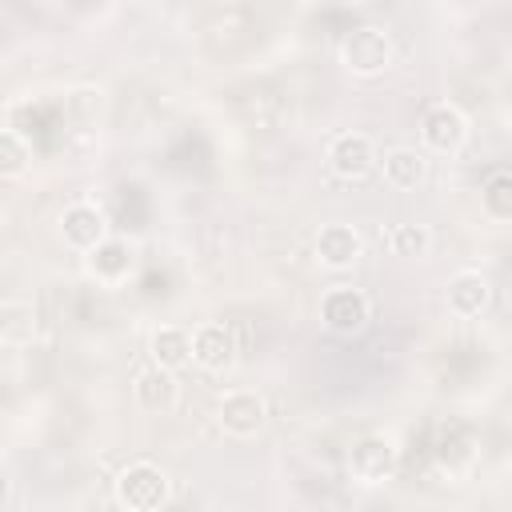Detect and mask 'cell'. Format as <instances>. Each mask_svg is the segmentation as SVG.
Returning <instances> with one entry per match:
<instances>
[{
	"mask_svg": "<svg viewBox=\"0 0 512 512\" xmlns=\"http://www.w3.org/2000/svg\"><path fill=\"white\" fill-rule=\"evenodd\" d=\"M168 492H172L168 472L152 460H132L112 480V496L124 512H160L168 504Z\"/></svg>",
	"mask_w": 512,
	"mask_h": 512,
	"instance_id": "cell-1",
	"label": "cell"
},
{
	"mask_svg": "<svg viewBox=\"0 0 512 512\" xmlns=\"http://www.w3.org/2000/svg\"><path fill=\"white\" fill-rule=\"evenodd\" d=\"M392 36L380 28V24H356L344 40H340V64L360 76V80H372V76H384L392 68Z\"/></svg>",
	"mask_w": 512,
	"mask_h": 512,
	"instance_id": "cell-2",
	"label": "cell"
},
{
	"mask_svg": "<svg viewBox=\"0 0 512 512\" xmlns=\"http://www.w3.org/2000/svg\"><path fill=\"white\" fill-rule=\"evenodd\" d=\"M216 424L232 440H248L268 424V404L256 388H232L216 404Z\"/></svg>",
	"mask_w": 512,
	"mask_h": 512,
	"instance_id": "cell-3",
	"label": "cell"
},
{
	"mask_svg": "<svg viewBox=\"0 0 512 512\" xmlns=\"http://www.w3.org/2000/svg\"><path fill=\"white\" fill-rule=\"evenodd\" d=\"M372 320V304L360 288L352 284H340V288H328L324 300H320V324L332 332V336H356L364 332Z\"/></svg>",
	"mask_w": 512,
	"mask_h": 512,
	"instance_id": "cell-4",
	"label": "cell"
},
{
	"mask_svg": "<svg viewBox=\"0 0 512 512\" xmlns=\"http://www.w3.org/2000/svg\"><path fill=\"white\" fill-rule=\"evenodd\" d=\"M60 240L72 252H80V256L96 252L108 240V216H104V208L92 204V200H72L60 212Z\"/></svg>",
	"mask_w": 512,
	"mask_h": 512,
	"instance_id": "cell-5",
	"label": "cell"
},
{
	"mask_svg": "<svg viewBox=\"0 0 512 512\" xmlns=\"http://www.w3.org/2000/svg\"><path fill=\"white\" fill-rule=\"evenodd\" d=\"M348 472H352L356 484H368V488L392 480V472H396V444L388 436H380V432L360 436L352 444V452H348Z\"/></svg>",
	"mask_w": 512,
	"mask_h": 512,
	"instance_id": "cell-6",
	"label": "cell"
},
{
	"mask_svg": "<svg viewBox=\"0 0 512 512\" xmlns=\"http://www.w3.org/2000/svg\"><path fill=\"white\" fill-rule=\"evenodd\" d=\"M420 140H424L428 152L452 156V152L468 140V116H464L456 104L440 100V104H432V108L420 116Z\"/></svg>",
	"mask_w": 512,
	"mask_h": 512,
	"instance_id": "cell-7",
	"label": "cell"
},
{
	"mask_svg": "<svg viewBox=\"0 0 512 512\" xmlns=\"http://www.w3.org/2000/svg\"><path fill=\"white\" fill-rule=\"evenodd\" d=\"M376 164H380V152H376L372 136H364V132H340V136H332V144H328V168L340 180H364Z\"/></svg>",
	"mask_w": 512,
	"mask_h": 512,
	"instance_id": "cell-8",
	"label": "cell"
},
{
	"mask_svg": "<svg viewBox=\"0 0 512 512\" xmlns=\"http://www.w3.org/2000/svg\"><path fill=\"white\" fill-rule=\"evenodd\" d=\"M364 256V236L344 224V220H332L316 232V260L328 268V272H348L356 260Z\"/></svg>",
	"mask_w": 512,
	"mask_h": 512,
	"instance_id": "cell-9",
	"label": "cell"
},
{
	"mask_svg": "<svg viewBox=\"0 0 512 512\" xmlns=\"http://www.w3.org/2000/svg\"><path fill=\"white\" fill-rule=\"evenodd\" d=\"M232 360H236V340H232L228 324L208 320V324L192 328V364H200L204 372H224V368H232Z\"/></svg>",
	"mask_w": 512,
	"mask_h": 512,
	"instance_id": "cell-10",
	"label": "cell"
},
{
	"mask_svg": "<svg viewBox=\"0 0 512 512\" xmlns=\"http://www.w3.org/2000/svg\"><path fill=\"white\" fill-rule=\"evenodd\" d=\"M84 264H88V276H92L96 284L116 288V284H124V280L132 276V268H136V252H132V244H128V240L108 236L96 252H88V256H84Z\"/></svg>",
	"mask_w": 512,
	"mask_h": 512,
	"instance_id": "cell-11",
	"label": "cell"
},
{
	"mask_svg": "<svg viewBox=\"0 0 512 512\" xmlns=\"http://www.w3.org/2000/svg\"><path fill=\"white\" fill-rule=\"evenodd\" d=\"M488 300H492V284H488V276H480V272H456L448 284H444V304H448V312L452 316H460V320H476L484 308H488Z\"/></svg>",
	"mask_w": 512,
	"mask_h": 512,
	"instance_id": "cell-12",
	"label": "cell"
},
{
	"mask_svg": "<svg viewBox=\"0 0 512 512\" xmlns=\"http://www.w3.org/2000/svg\"><path fill=\"white\" fill-rule=\"evenodd\" d=\"M176 396H180V384H176V372H164V368H144L136 372L132 380V400L140 412H152V416H164L176 408Z\"/></svg>",
	"mask_w": 512,
	"mask_h": 512,
	"instance_id": "cell-13",
	"label": "cell"
},
{
	"mask_svg": "<svg viewBox=\"0 0 512 512\" xmlns=\"http://www.w3.org/2000/svg\"><path fill=\"white\" fill-rule=\"evenodd\" d=\"M148 352H152V364L164 368V372H180L184 364H192V332L176 328V324H160L148 340Z\"/></svg>",
	"mask_w": 512,
	"mask_h": 512,
	"instance_id": "cell-14",
	"label": "cell"
},
{
	"mask_svg": "<svg viewBox=\"0 0 512 512\" xmlns=\"http://www.w3.org/2000/svg\"><path fill=\"white\" fill-rule=\"evenodd\" d=\"M424 176H428V160H424L420 148L400 144V148H388V152H384V180H388L392 188L408 192V188L424 184Z\"/></svg>",
	"mask_w": 512,
	"mask_h": 512,
	"instance_id": "cell-15",
	"label": "cell"
},
{
	"mask_svg": "<svg viewBox=\"0 0 512 512\" xmlns=\"http://www.w3.org/2000/svg\"><path fill=\"white\" fill-rule=\"evenodd\" d=\"M32 336H36V312H32V304L8 296L0 304V344L20 348V344H32Z\"/></svg>",
	"mask_w": 512,
	"mask_h": 512,
	"instance_id": "cell-16",
	"label": "cell"
},
{
	"mask_svg": "<svg viewBox=\"0 0 512 512\" xmlns=\"http://www.w3.org/2000/svg\"><path fill=\"white\" fill-rule=\"evenodd\" d=\"M480 208L488 220H500V224L512 220V172L488 176V184L480 188Z\"/></svg>",
	"mask_w": 512,
	"mask_h": 512,
	"instance_id": "cell-17",
	"label": "cell"
},
{
	"mask_svg": "<svg viewBox=\"0 0 512 512\" xmlns=\"http://www.w3.org/2000/svg\"><path fill=\"white\" fill-rule=\"evenodd\" d=\"M388 248H392V256H404V260H420V256H428V248H432V232L424 228V224H396L392 232H388Z\"/></svg>",
	"mask_w": 512,
	"mask_h": 512,
	"instance_id": "cell-18",
	"label": "cell"
},
{
	"mask_svg": "<svg viewBox=\"0 0 512 512\" xmlns=\"http://www.w3.org/2000/svg\"><path fill=\"white\" fill-rule=\"evenodd\" d=\"M28 164H32V144L16 128H4L0 132V176L4 180H16Z\"/></svg>",
	"mask_w": 512,
	"mask_h": 512,
	"instance_id": "cell-19",
	"label": "cell"
}]
</instances>
